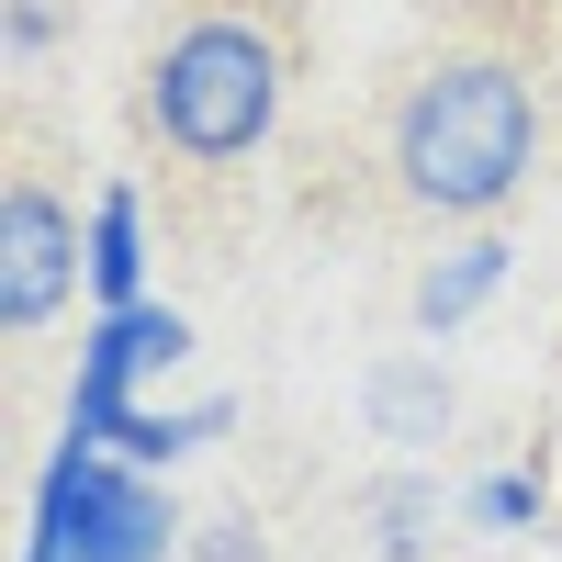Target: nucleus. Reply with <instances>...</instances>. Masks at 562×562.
I'll list each match as a JSON object with an SVG mask.
<instances>
[{
  "label": "nucleus",
  "mask_w": 562,
  "mask_h": 562,
  "mask_svg": "<svg viewBox=\"0 0 562 562\" xmlns=\"http://www.w3.org/2000/svg\"><path fill=\"white\" fill-rule=\"evenodd\" d=\"M0 45H12V57H34V45H57V12H45V0H12V12H0Z\"/></svg>",
  "instance_id": "nucleus-12"
},
{
  "label": "nucleus",
  "mask_w": 562,
  "mask_h": 562,
  "mask_svg": "<svg viewBox=\"0 0 562 562\" xmlns=\"http://www.w3.org/2000/svg\"><path fill=\"white\" fill-rule=\"evenodd\" d=\"M506 259H518L506 237H461L450 259H428V270H416V326H428V338L473 326V315H484V304L506 293Z\"/></svg>",
  "instance_id": "nucleus-7"
},
{
  "label": "nucleus",
  "mask_w": 562,
  "mask_h": 562,
  "mask_svg": "<svg viewBox=\"0 0 562 562\" xmlns=\"http://www.w3.org/2000/svg\"><path fill=\"white\" fill-rule=\"evenodd\" d=\"M169 551H192V540H180L158 473L68 428L57 461H45V484H34L23 562H169Z\"/></svg>",
  "instance_id": "nucleus-3"
},
{
  "label": "nucleus",
  "mask_w": 562,
  "mask_h": 562,
  "mask_svg": "<svg viewBox=\"0 0 562 562\" xmlns=\"http://www.w3.org/2000/svg\"><path fill=\"white\" fill-rule=\"evenodd\" d=\"M529 169H540V90H529L518 57L450 45V57H428L405 79V102H394V180H405V203L495 225L529 192Z\"/></svg>",
  "instance_id": "nucleus-1"
},
{
  "label": "nucleus",
  "mask_w": 562,
  "mask_h": 562,
  "mask_svg": "<svg viewBox=\"0 0 562 562\" xmlns=\"http://www.w3.org/2000/svg\"><path fill=\"white\" fill-rule=\"evenodd\" d=\"M461 518H473V529H495V540L540 529V518H551V461H540V450H529V461H495V473L461 495Z\"/></svg>",
  "instance_id": "nucleus-9"
},
{
  "label": "nucleus",
  "mask_w": 562,
  "mask_h": 562,
  "mask_svg": "<svg viewBox=\"0 0 562 562\" xmlns=\"http://www.w3.org/2000/svg\"><path fill=\"white\" fill-rule=\"evenodd\" d=\"M450 371L439 360H383V371H371V383H360V416H371V439H394V450H428L439 428H450Z\"/></svg>",
  "instance_id": "nucleus-6"
},
{
  "label": "nucleus",
  "mask_w": 562,
  "mask_h": 562,
  "mask_svg": "<svg viewBox=\"0 0 562 562\" xmlns=\"http://www.w3.org/2000/svg\"><path fill=\"white\" fill-rule=\"evenodd\" d=\"M180 360H192V315H180V304H102V315H90V338H79L68 428L113 450V428L147 405V383H158V371H180Z\"/></svg>",
  "instance_id": "nucleus-4"
},
{
  "label": "nucleus",
  "mask_w": 562,
  "mask_h": 562,
  "mask_svg": "<svg viewBox=\"0 0 562 562\" xmlns=\"http://www.w3.org/2000/svg\"><path fill=\"white\" fill-rule=\"evenodd\" d=\"M68 293H90V214H68L45 180L0 192V326L34 338Z\"/></svg>",
  "instance_id": "nucleus-5"
},
{
  "label": "nucleus",
  "mask_w": 562,
  "mask_h": 562,
  "mask_svg": "<svg viewBox=\"0 0 562 562\" xmlns=\"http://www.w3.org/2000/svg\"><path fill=\"white\" fill-rule=\"evenodd\" d=\"M281 90H293V34L270 12H192L147 57V135L192 169H237L270 147Z\"/></svg>",
  "instance_id": "nucleus-2"
},
{
  "label": "nucleus",
  "mask_w": 562,
  "mask_h": 562,
  "mask_svg": "<svg viewBox=\"0 0 562 562\" xmlns=\"http://www.w3.org/2000/svg\"><path fill=\"white\" fill-rule=\"evenodd\" d=\"M192 562H270V551L248 518H214V529H192Z\"/></svg>",
  "instance_id": "nucleus-11"
},
{
  "label": "nucleus",
  "mask_w": 562,
  "mask_h": 562,
  "mask_svg": "<svg viewBox=\"0 0 562 562\" xmlns=\"http://www.w3.org/2000/svg\"><path fill=\"white\" fill-rule=\"evenodd\" d=\"M360 518H371V551H383V562H416V551H428V529H439V495L416 484V473H394V484L360 495Z\"/></svg>",
  "instance_id": "nucleus-10"
},
{
  "label": "nucleus",
  "mask_w": 562,
  "mask_h": 562,
  "mask_svg": "<svg viewBox=\"0 0 562 562\" xmlns=\"http://www.w3.org/2000/svg\"><path fill=\"white\" fill-rule=\"evenodd\" d=\"M90 304H147V192L135 180L90 203Z\"/></svg>",
  "instance_id": "nucleus-8"
}]
</instances>
